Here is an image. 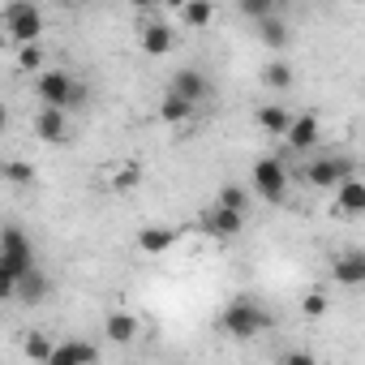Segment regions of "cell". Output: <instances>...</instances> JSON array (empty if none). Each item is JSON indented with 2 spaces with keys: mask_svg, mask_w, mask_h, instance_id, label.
<instances>
[{
  "mask_svg": "<svg viewBox=\"0 0 365 365\" xmlns=\"http://www.w3.org/2000/svg\"><path fill=\"white\" fill-rule=\"evenodd\" d=\"M352 176H356V159L344 155V150H322L305 168L292 172V180H305L309 190H335V185H344V180H352Z\"/></svg>",
  "mask_w": 365,
  "mask_h": 365,
  "instance_id": "7a4b0ae2",
  "label": "cell"
},
{
  "mask_svg": "<svg viewBox=\"0 0 365 365\" xmlns=\"http://www.w3.org/2000/svg\"><path fill=\"white\" fill-rule=\"evenodd\" d=\"M35 95L43 108H56V112H78L91 103V86L78 82L69 69H43L35 78Z\"/></svg>",
  "mask_w": 365,
  "mask_h": 365,
  "instance_id": "6da1fadb",
  "label": "cell"
},
{
  "mask_svg": "<svg viewBox=\"0 0 365 365\" xmlns=\"http://www.w3.org/2000/svg\"><path fill=\"white\" fill-rule=\"evenodd\" d=\"M48 292H52V279L35 267L31 275H22L18 279V292H14V301H22V305H39V301H48Z\"/></svg>",
  "mask_w": 365,
  "mask_h": 365,
  "instance_id": "2e32d148",
  "label": "cell"
},
{
  "mask_svg": "<svg viewBox=\"0 0 365 365\" xmlns=\"http://www.w3.org/2000/svg\"><path fill=\"white\" fill-rule=\"evenodd\" d=\"M95 361H99L95 344H86V339H56L43 365H95Z\"/></svg>",
  "mask_w": 365,
  "mask_h": 365,
  "instance_id": "30bf717a",
  "label": "cell"
},
{
  "mask_svg": "<svg viewBox=\"0 0 365 365\" xmlns=\"http://www.w3.org/2000/svg\"><path fill=\"white\" fill-rule=\"evenodd\" d=\"M0 180H9V185H31L35 180V168L26 159H9L5 168H0Z\"/></svg>",
  "mask_w": 365,
  "mask_h": 365,
  "instance_id": "cb8c5ba5",
  "label": "cell"
},
{
  "mask_svg": "<svg viewBox=\"0 0 365 365\" xmlns=\"http://www.w3.org/2000/svg\"><path fill=\"white\" fill-rule=\"evenodd\" d=\"M301 309H305V318H322V314L331 309V301H327V292H309V297L301 301Z\"/></svg>",
  "mask_w": 365,
  "mask_h": 365,
  "instance_id": "83f0119b",
  "label": "cell"
},
{
  "mask_svg": "<svg viewBox=\"0 0 365 365\" xmlns=\"http://www.w3.org/2000/svg\"><path fill=\"white\" fill-rule=\"evenodd\" d=\"M159 120H163V125H185V120H194V108H190V103H180L176 95H163V103H159Z\"/></svg>",
  "mask_w": 365,
  "mask_h": 365,
  "instance_id": "7402d4cb",
  "label": "cell"
},
{
  "mask_svg": "<svg viewBox=\"0 0 365 365\" xmlns=\"http://www.w3.org/2000/svg\"><path fill=\"white\" fill-rule=\"evenodd\" d=\"M331 207L344 220H361L365 215V185H361V176H352V180H344V185L331 190Z\"/></svg>",
  "mask_w": 365,
  "mask_h": 365,
  "instance_id": "8fae6325",
  "label": "cell"
},
{
  "mask_svg": "<svg viewBox=\"0 0 365 365\" xmlns=\"http://www.w3.org/2000/svg\"><path fill=\"white\" fill-rule=\"evenodd\" d=\"M9 125V112H5V103H0V129H5Z\"/></svg>",
  "mask_w": 365,
  "mask_h": 365,
  "instance_id": "1f68e13d",
  "label": "cell"
},
{
  "mask_svg": "<svg viewBox=\"0 0 365 365\" xmlns=\"http://www.w3.org/2000/svg\"><path fill=\"white\" fill-rule=\"evenodd\" d=\"M258 125H262L271 138H284V133H288V125H292V112H288V108H279V103H262V108H258Z\"/></svg>",
  "mask_w": 365,
  "mask_h": 365,
  "instance_id": "d6986e66",
  "label": "cell"
},
{
  "mask_svg": "<svg viewBox=\"0 0 365 365\" xmlns=\"http://www.w3.org/2000/svg\"><path fill=\"white\" fill-rule=\"evenodd\" d=\"M279 365H318V361H314L309 352H288V356H284Z\"/></svg>",
  "mask_w": 365,
  "mask_h": 365,
  "instance_id": "4dcf8cb0",
  "label": "cell"
},
{
  "mask_svg": "<svg viewBox=\"0 0 365 365\" xmlns=\"http://www.w3.org/2000/svg\"><path fill=\"white\" fill-rule=\"evenodd\" d=\"M250 202H254V194H250V190H241V185H224V190H220V198H215V207H224V211H232V215H245V211H250Z\"/></svg>",
  "mask_w": 365,
  "mask_h": 365,
  "instance_id": "44dd1931",
  "label": "cell"
},
{
  "mask_svg": "<svg viewBox=\"0 0 365 365\" xmlns=\"http://www.w3.org/2000/svg\"><path fill=\"white\" fill-rule=\"evenodd\" d=\"M172 245H176V228H159V224H150V228L138 232V250H142V254H168Z\"/></svg>",
  "mask_w": 365,
  "mask_h": 365,
  "instance_id": "ac0fdd59",
  "label": "cell"
},
{
  "mask_svg": "<svg viewBox=\"0 0 365 365\" xmlns=\"http://www.w3.org/2000/svg\"><path fill=\"white\" fill-rule=\"evenodd\" d=\"M262 82H267L271 91H292V86H297V69H292L288 61H271V65L262 69Z\"/></svg>",
  "mask_w": 365,
  "mask_h": 365,
  "instance_id": "ffe728a7",
  "label": "cell"
},
{
  "mask_svg": "<svg viewBox=\"0 0 365 365\" xmlns=\"http://www.w3.org/2000/svg\"><path fill=\"white\" fill-rule=\"evenodd\" d=\"M271 14H279L275 0H241V18H250L254 26H258L262 18H271Z\"/></svg>",
  "mask_w": 365,
  "mask_h": 365,
  "instance_id": "d4e9b609",
  "label": "cell"
},
{
  "mask_svg": "<svg viewBox=\"0 0 365 365\" xmlns=\"http://www.w3.org/2000/svg\"><path fill=\"white\" fill-rule=\"evenodd\" d=\"M318 138H322V125H318V116H292V125H288V133H284L288 150H297V155L314 150V146H318Z\"/></svg>",
  "mask_w": 365,
  "mask_h": 365,
  "instance_id": "4fadbf2b",
  "label": "cell"
},
{
  "mask_svg": "<svg viewBox=\"0 0 365 365\" xmlns=\"http://www.w3.org/2000/svg\"><path fill=\"white\" fill-rule=\"evenodd\" d=\"M14 292H18V279H14L5 267H0V301H14Z\"/></svg>",
  "mask_w": 365,
  "mask_h": 365,
  "instance_id": "f546056e",
  "label": "cell"
},
{
  "mask_svg": "<svg viewBox=\"0 0 365 365\" xmlns=\"http://www.w3.org/2000/svg\"><path fill=\"white\" fill-rule=\"evenodd\" d=\"M220 327H224V335H232V339H258L262 331H271V314H267L254 297H237V301L224 305Z\"/></svg>",
  "mask_w": 365,
  "mask_h": 365,
  "instance_id": "277c9868",
  "label": "cell"
},
{
  "mask_svg": "<svg viewBox=\"0 0 365 365\" xmlns=\"http://www.w3.org/2000/svg\"><path fill=\"white\" fill-rule=\"evenodd\" d=\"M180 22L194 26V31H202V26L215 22V5H202V0H198V5H185V9H180Z\"/></svg>",
  "mask_w": 365,
  "mask_h": 365,
  "instance_id": "603a6c76",
  "label": "cell"
},
{
  "mask_svg": "<svg viewBox=\"0 0 365 365\" xmlns=\"http://www.w3.org/2000/svg\"><path fill=\"white\" fill-rule=\"evenodd\" d=\"M168 95H176L180 103H190L194 112L211 99V78H207V69H176L172 73V82H168Z\"/></svg>",
  "mask_w": 365,
  "mask_h": 365,
  "instance_id": "52a82bcc",
  "label": "cell"
},
{
  "mask_svg": "<svg viewBox=\"0 0 365 365\" xmlns=\"http://www.w3.org/2000/svg\"><path fill=\"white\" fill-rule=\"evenodd\" d=\"M198 228L211 237V241H237L241 237V228H245V215H232V211H224V207H207L202 211V220H198Z\"/></svg>",
  "mask_w": 365,
  "mask_h": 365,
  "instance_id": "ba28073f",
  "label": "cell"
},
{
  "mask_svg": "<svg viewBox=\"0 0 365 365\" xmlns=\"http://www.w3.org/2000/svg\"><path fill=\"white\" fill-rule=\"evenodd\" d=\"M35 138L56 146V142H69V112H56V108H39L35 112Z\"/></svg>",
  "mask_w": 365,
  "mask_h": 365,
  "instance_id": "7c38bea8",
  "label": "cell"
},
{
  "mask_svg": "<svg viewBox=\"0 0 365 365\" xmlns=\"http://www.w3.org/2000/svg\"><path fill=\"white\" fill-rule=\"evenodd\" d=\"M112 185H116V190H133V185H138V168H133V163L120 168V172L112 176Z\"/></svg>",
  "mask_w": 365,
  "mask_h": 365,
  "instance_id": "f1b7e54d",
  "label": "cell"
},
{
  "mask_svg": "<svg viewBox=\"0 0 365 365\" xmlns=\"http://www.w3.org/2000/svg\"><path fill=\"white\" fill-rule=\"evenodd\" d=\"M22 344H26V356H31V361H39V365H43V361H48V352H52V339H48L43 331H31Z\"/></svg>",
  "mask_w": 365,
  "mask_h": 365,
  "instance_id": "484cf974",
  "label": "cell"
},
{
  "mask_svg": "<svg viewBox=\"0 0 365 365\" xmlns=\"http://www.w3.org/2000/svg\"><path fill=\"white\" fill-rule=\"evenodd\" d=\"M138 331H142V322H138L129 309H112V314L103 318V335H108V344H133Z\"/></svg>",
  "mask_w": 365,
  "mask_h": 365,
  "instance_id": "9a60e30c",
  "label": "cell"
},
{
  "mask_svg": "<svg viewBox=\"0 0 365 365\" xmlns=\"http://www.w3.org/2000/svg\"><path fill=\"white\" fill-rule=\"evenodd\" d=\"M138 43H142V52H146V56H168V52H172V43H176V31H172L163 18H155V22H146V26H142V39H138Z\"/></svg>",
  "mask_w": 365,
  "mask_h": 365,
  "instance_id": "5bb4252c",
  "label": "cell"
},
{
  "mask_svg": "<svg viewBox=\"0 0 365 365\" xmlns=\"http://www.w3.org/2000/svg\"><path fill=\"white\" fill-rule=\"evenodd\" d=\"M288 190H292V172H288V163H284V159L267 155V159H258V163H254V194H258L262 202L279 207V202L288 198Z\"/></svg>",
  "mask_w": 365,
  "mask_h": 365,
  "instance_id": "8992f818",
  "label": "cell"
},
{
  "mask_svg": "<svg viewBox=\"0 0 365 365\" xmlns=\"http://www.w3.org/2000/svg\"><path fill=\"white\" fill-rule=\"evenodd\" d=\"M18 69H22V73H43V52H39V43L18 48Z\"/></svg>",
  "mask_w": 365,
  "mask_h": 365,
  "instance_id": "4316f807",
  "label": "cell"
},
{
  "mask_svg": "<svg viewBox=\"0 0 365 365\" xmlns=\"http://www.w3.org/2000/svg\"><path fill=\"white\" fill-rule=\"evenodd\" d=\"M39 35H43L39 5H31V0H14V5H5V14H0V43L31 48V43H39Z\"/></svg>",
  "mask_w": 365,
  "mask_h": 365,
  "instance_id": "3957f363",
  "label": "cell"
},
{
  "mask_svg": "<svg viewBox=\"0 0 365 365\" xmlns=\"http://www.w3.org/2000/svg\"><path fill=\"white\" fill-rule=\"evenodd\" d=\"M0 267H5L14 279H22V275H31L39 262H35V245H31V237L18 228V224H5L0 228Z\"/></svg>",
  "mask_w": 365,
  "mask_h": 365,
  "instance_id": "5b68a950",
  "label": "cell"
},
{
  "mask_svg": "<svg viewBox=\"0 0 365 365\" xmlns=\"http://www.w3.org/2000/svg\"><path fill=\"white\" fill-rule=\"evenodd\" d=\"M258 39L267 43V48H275V52H284L288 43H292V26L279 18V14H271V18H262L258 22Z\"/></svg>",
  "mask_w": 365,
  "mask_h": 365,
  "instance_id": "e0dca14e",
  "label": "cell"
},
{
  "mask_svg": "<svg viewBox=\"0 0 365 365\" xmlns=\"http://www.w3.org/2000/svg\"><path fill=\"white\" fill-rule=\"evenodd\" d=\"M331 279L339 288H361L365 284V254L361 250H344L331 258Z\"/></svg>",
  "mask_w": 365,
  "mask_h": 365,
  "instance_id": "9c48e42d",
  "label": "cell"
}]
</instances>
